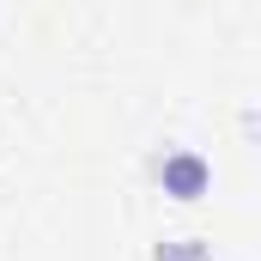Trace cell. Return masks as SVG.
Here are the masks:
<instances>
[{
	"label": "cell",
	"instance_id": "obj_1",
	"mask_svg": "<svg viewBox=\"0 0 261 261\" xmlns=\"http://www.w3.org/2000/svg\"><path fill=\"white\" fill-rule=\"evenodd\" d=\"M158 189L170 200H200L213 189V164H206L200 152H189V146H176V152L158 158Z\"/></svg>",
	"mask_w": 261,
	"mask_h": 261
},
{
	"label": "cell",
	"instance_id": "obj_2",
	"mask_svg": "<svg viewBox=\"0 0 261 261\" xmlns=\"http://www.w3.org/2000/svg\"><path fill=\"white\" fill-rule=\"evenodd\" d=\"M152 261H213V255H206V243L182 237V243H158V255H152Z\"/></svg>",
	"mask_w": 261,
	"mask_h": 261
}]
</instances>
